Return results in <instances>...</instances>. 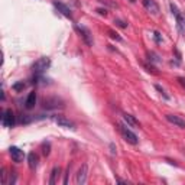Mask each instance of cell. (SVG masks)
<instances>
[{"mask_svg": "<svg viewBox=\"0 0 185 185\" xmlns=\"http://www.w3.org/2000/svg\"><path fill=\"white\" fill-rule=\"evenodd\" d=\"M117 126H119V130H120V133H121V136H123V139L127 142V143H130V145H137V143H139V139H137L136 133H133V132L129 129V124L126 126V124H123V123H119Z\"/></svg>", "mask_w": 185, "mask_h": 185, "instance_id": "1", "label": "cell"}, {"mask_svg": "<svg viewBox=\"0 0 185 185\" xmlns=\"http://www.w3.org/2000/svg\"><path fill=\"white\" fill-rule=\"evenodd\" d=\"M49 67H51V59L46 58V56H42V58H39V59L33 64L32 69L35 74H44Z\"/></svg>", "mask_w": 185, "mask_h": 185, "instance_id": "2", "label": "cell"}, {"mask_svg": "<svg viewBox=\"0 0 185 185\" xmlns=\"http://www.w3.org/2000/svg\"><path fill=\"white\" fill-rule=\"evenodd\" d=\"M1 124L4 127H13L15 126V114L10 109H6L1 111Z\"/></svg>", "mask_w": 185, "mask_h": 185, "instance_id": "3", "label": "cell"}, {"mask_svg": "<svg viewBox=\"0 0 185 185\" xmlns=\"http://www.w3.org/2000/svg\"><path fill=\"white\" fill-rule=\"evenodd\" d=\"M52 120H54L59 127H65V129H74V127H75V124L69 119H67L65 116H62V114H55V116H52Z\"/></svg>", "mask_w": 185, "mask_h": 185, "instance_id": "4", "label": "cell"}, {"mask_svg": "<svg viewBox=\"0 0 185 185\" xmlns=\"http://www.w3.org/2000/svg\"><path fill=\"white\" fill-rule=\"evenodd\" d=\"M75 29L80 32V35L83 36V39H84V42L88 45V46H93V44H94V41H93V35H91V32H90V29L88 28H86V26H80V25H75Z\"/></svg>", "mask_w": 185, "mask_h": 185, "instance_id": "5", "label": "cell"}, {"mask_svg": "<svg viewBox=\"0 0 185 185\" xmlns=\"http://www.w3.org/2000/svg\"><path fill=\"white\" fill-rule=\"evenodd\" d=\"M87 176H88V166H87V163H83L75 175V182L78 185L86 184L87 182Z\"/></svg>", "mask_w": 185, "mask_h": 185, "instance_id": "6", "label": "cell"}, {"mask_svg": "<svg viewBox=\"0 0 185 185\" xmlns=\"http://www.w3.org/2000/svg\"><path fill=\"white\" fill-rule=\"evenodd\" d=\"M9 153H10L13 162H16V163H20L25 159V152H23L22 149H19L18 146H12L10 149H9Z\"/></svg>", "mask_w": 185, "mask_h": 185, "instance_id": "7", "label": "cell"}, {"mask_svg": "<svg viewBox=\"0 0 185 185\" xmlns=\"http://www.w3.org/2000/svg\"><path fill=\"white\" fill-rule=\"evenodd\" d=\"M142 4L145 6V9L149 12V13H152L155 16L159 13V4L155 0H142Z\"/></svg>", "mask_w": 185, "mask_h": 185, "instance_id": "8", "label": "cell"}, {"mask_svg": "<svg viewBox=\"0 0 185 185\" xmlns=\"http://www.w3.org/2000/svg\"><path fill=\"white\" fill-rule=\"evenodd\" d=\"M54 6L56 7V10L59 12V13H62L65 18H68V19H72V13H71V9H69L67 4L61 3V1H56V0H54Z\"/></svg>", "mask_w": 185, "mask_h": 185, "instance_id": "9", "label": "cell"}, {"mask_svg": "<svg viewBox=\"0 0 185 185\" xmlns=\"http://www.w3.org/2000/svg\"><path fill=\"white\" fill-rule=\"evenodd\" d=\"M44 107L48 110H52V109H61V107H64V104H62V101L61 100H58V98H46L44 100Z\"/></svg>", "mask_w": 185, "mask_h": 185, "instance_id": "10", "label": "cell"}, {"mask_svg": "<svg viewBox=\"0 0 185 185\" xmlns=\"http://www.w3.org/2000/svg\"><path fill=\"white\" fill-rule=\"evenodd\" d=\"M165 117H166V120H168L169 123H172L174 126L181 127V129H185V120H182L179 116H176V114H166Z\"/></svg>", "mask_w": 185, "mask_h": 185, "instance_id": "11", "label": "cell"}, {"mask_svg": "<svg viewBox=\"0 0 185 185\" xmlns=\"http://www.w3.org/2000/svg\"><path fill=\"white\" fill-rule=\"evenodd\" d=\"M175 18H176V26H178V31L182 33V35H185V13L179 12Z\"/></svg>", "mask_w": 185, "mask_h": 185, "instance_id": "12", "label": "cell"}, {"mask_svg": "<svg viewBox=\"0 0 185 185\" xmlns=\"http://www.w3.org/2000/svg\"><path fill=\"white\" fill-rule=\"evenodd\" d=\"M35 104H36V93H35V91H31L28 98H26V101H25V107H26V109H33Z\"/></svg>", "mask_w": 185, "mask_h": 185, "instance_id": "13", "label": "cell"}, {"mask_svg": "<svg viewBox=\"0 0 185 185\" xmlns=\"http://www.w3.org/2000/svg\"><path fill=\"white\" fill-rule=\"evenodd\" d=\"M28 162H29V168H31V169H36L38 162H39L38 155H36L35 152H31L29 155H28Z\"/></svg>", "mask_w": 185, "mask_h": 185, "instance_id": "14", "label": "cell"}, {"mask_svg": "<svg viewBox=\"0 0 185 185\" xmlns=\"http://www.w3.org/2000/svg\"><path fill=\"white\" fill-rule=\"evenodd\" d=\"M123 119H124V121H126L129 126H132V127H139V121L135 119V116L124 113V114H123Z\"/></svg>", "mask_w": 185, "mask_h": 185, "instance_id": "15", "label": "cell"}, {"mask_svg": "<svg viewBox=\"0 0 185 185\" xmlns=\"http://www.w3.org/2000/svg\"><path fill=\"white\" fill-rule=\"evenodd\" d=\"M59 174H61V169L59 168H54L52 172H51V179H49V184L54 185L56 184V178H59Z\"/></svg>", "mask_w": 185, "mask_h": 185, "instance_id": "16", "label": "cell"}, {"mask_svg": "<svg viewBox=\"0 0 185 185\" xmlns=\"http://www.w3.org/2000/svg\"><path fill=\"white\" fill-rule=\"evenodd\" d=\"M25 87H26V83H23V81H18V83H15L13 86H12V88L15 90V91H23L25 90Z\"/></svg>", "mask_w": 185, "mask_h": 185, "instance_id": "17", "label": "cell"}, {"mask_svg": "<svg viewBox=\"0 0 185 185\" xmlns=\"http://www.w3.org/2000/svg\"><path fill=\"white\" fill-rule=\"evenodd\" d=\"M109 35H110V38H113V39H116V41H119V42L123 41L121 36H119V33H116L114 31H111V29H109Z\"/></svg>", "mask_w": 185, "mask_h": 185, "instance_id": "18", "label": "cell"}, {"mask_svg": "<svg viewBox=\"0 0 185 185\" xmlns=\"http://www.w3.org/2000/svg\"><path fill=\"white\" fill-rule=\"evenodd\" d=\"M114 23H116L119 28H123V29H126V28H127V23L123 22V20H120V19H114Z\"/></svg>", "mask_w": 185, "mask_h": 185, "instance_id": "19", "label": "cell"}, {"mask_svg": "<svg viewBox=\"0 0 185 185\" xmlns=\"http://www.w3.org/2000/svg\"><path fill=\"white\" fill-rule=\"evenodd\" d=\"M155 88H156V90H158V91H159V93H161V94H162V96H163L165 98H166V100L169 98V96H168V94L165 93V90H163V88L161 87V86H158V84H156V86H155Z\"/></svg>", "mask_w": 185, "mask_h": 185, "instance_id": "20", "label": "cell"}, {"mask_svg": "<svg viewBox=\"0 0 185 185\" xmlns=\"http://www.w3.org/2000/svg\"><path fill=\"white\" fill-rule=\"evenodd\" d=\"M153 38H155L156 44H161V42H162V35L159 32H153Z\"/></svg>", "mask_w": 185, "mask_h": 185, "instance_id": "21", "label": "cell"}, {"mask_svg": "<svg viewBox=\"0 0 185 185\" xmlns=\"http://www.w3.org/2000/svg\"><path fill=\"white\" fill-rule=\"evenodd\" d=\"M169 7H171V12H172V15H174V16H176V15L179 13V10H178V7L175 6L174 3H169Z\"/></svg>", "mask_w": 185, "mask_h": 185, "instance_id": "22", "label": "cell"}, {"mask_svg": "<svg viewBox=\"0 0 185 185\" xmlns=\"http://www.w3.org/2000/svg\"><path fill=\"white\" fill-rule=\"evenodd\" d=\"M1 182L6 184V169H1Z\"/></svg>", "mask_w": 185, "mask_h": 185, "instance_id": "23", "label": "cell"}, {"mask_svg": "<svg viewBox=\"0 0 185 185\" xmlns=\"http://www.w3.org/2000/svg\"><path fill=\"white\" fill-rule=\"evenodd\" d=\"M97 12L100 13V15H104V16H107V10H106V9H101V7H98Z\"/></svg>", "mask_w": 185, "mask_h": 185, "instance_id": "24", "label": "cell"}, {"mask_svg": "<svg viewBox=\"0 0 185 185\" xmlns=\"http://www.w3.org/2000/svg\"><path fill=\"white\" fill-rule=\"evenodd\" d=\"M178 81H179V84L185 88V77H179V78H178Z\"/></svg>", "mask_w": 185, "mask_h": 185, "instance_id": "25", "label": "cell"}, {"mask_svg": "<svg viewBox=\"0 0 185 185\" xmlns=\"http://www.w3.org/2000/svg\"><path fill=\"white\" fill-rule=\"evenodd\" d=\"M110 149H111V153H113V155L116 153V148H114V143H110Z\"/></svg>", "mask_w": 185, "mask_h": 185, "instance_id": "26", "label": "cell"}, {"mask_svg": "<svg viewBox=\"0 0 185 185\" xmlns=\"http://www.w3.org/2000/svg\"><path fill=\"white\" fill-rule=\"evenodd\" d=\"M129 1H130V3H135V1H136V0H129Z\"/></svg>", "mask_w": 185, "mask_h": 185, "instance_id": "27", "label": "cell"}]
</instances>
